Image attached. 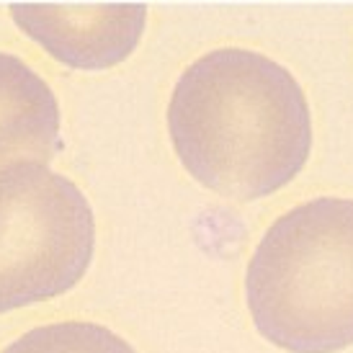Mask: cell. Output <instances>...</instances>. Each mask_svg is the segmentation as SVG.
Listing matches in <instances>:
<instances>
[{
  "label": "cell",
  "instance_id": "obj_1",
  "mask_svg": "<svg viewBox=\"0 0 353 353\" xmlns=\"http://www.w3.org/2000/svg\"><path fill=\"white\" fill-rule=\"evenodd\" d=\"M168 132L201 186L240 201L292 183L312 150L302 85L271 57L240 47L188 65L168 103Z\"/></svg>",
  "mask_w": 353,
  "mask_h": 353
},
{
  "label": "cell",
  "instance_id": "obj_2",
  "mask_svg": "<svg viewBox=\"0 0 353 353\" xmlns=\"http://www.w3.org/2000/svg\"><path fill=\"white\" fill-rule=\"evenodd\" d=\"M258 333L289 353L353 345V199L323 196L268 227L245 274Z\"/></svg>",
  "mask_w": 353,
  "mask_h": 353
},
{
  "label": "cell",
  "instance_id": "obj_3",
  "mask_svg": "<svg viewBox=\"0 0 353 353\" xmlns=\"http://www.w3.org/2000/svg\"><path fill=\"white\" fill-rule=\"evenodd\" d=\"M96 219L68 176L34 170L0 196V314L54 299L85 276Z\"/></svg>",
  "mask_w": 353,
  "mask_h": 353
},
{
  "label": "cell",
  "instance_id": "obj_4",
  "mask_svg": "<svg viewBox=\"0 0 353 353\" xmlns=\"http://www.w3.org/2000/svg\"><path fill=\"white\" fill-rule=\"evenodd\" d=\"M10 16L23 34L62 65L106 70L134 52L148 23L145 3H16Z\"/></svg>",
  "mask_w": 353,
  "mask_h": 353
},
{
  "label": "cell",
  "instance_id": "obj_5",
  "mask_svg": "<svg viewBox=\"0 0 353 353\" xmlns=\"http://www.w3.org/2000/svg\"><path fill=\"white\" fill-rule=\"evenodd\" d=\"M59 148L52 88L23 59L0 52V196L34 170H50Z\"/></svg>",
  "mask_w": 353,
  "mask_h": 353
},
{
  "label": "cell",
  "instance_id": "obj_6",
  "mask_svg": "<svg viewBox=\"0 0 353 353\" xmlns=\"http://www.w3.org/2000/svg\"><path fill=\"white\" fill-rule=\"evenodd\" d=\"M3 353H137L114 330L96 323H54L34 327Z\"/></svg>",
  "mask_w": 353,
  "mask_h": 353
}]
</instances>
